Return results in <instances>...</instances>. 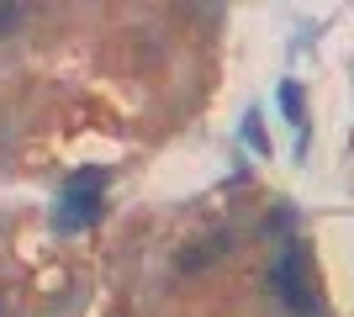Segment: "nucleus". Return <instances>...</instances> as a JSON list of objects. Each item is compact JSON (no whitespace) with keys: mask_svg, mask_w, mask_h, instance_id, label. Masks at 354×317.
<instances>
[{"mask_svg":"<svg viewBox=\"0 0 354 317\" xmlns=\"http://www.w3.org/2000/svg\"><path fill=\"white\" fill-rule=\"evenodd\" d=\"M101 191H106V169H80V175L69 180V191H64L59 211H53V227H59V233L90 227L95 217H101Z\"/></svg>","mask_w":354,"mask_h":317,"instance_id":"1","label":"nucleus"},{"mask_svg":"<svg viewBox=\"0 0 354 317\" xmlns=\"http://www.w3.org/2000/svg\"><path fill=\"white\" fill-rule=\"evenodd\" d=\"M270 286L281 291V302L291 307V312H312V291H307V249L301 243H286L281 254H275V265H270Z\"/></svg>","mask_w":354,"mask_h":317,"instance_id":"2","label":"nucleus"},{"mask_svg":"<svg viewBox=\"0 0 354 317\" xmlns=\"http://www.w3.org/2000/svg\"><path fill=\"white\" fill-rule=\"evenodd\" d=\"M222 254H233V233H212V238H201V249H185V254H180V270L196 275V270H207V265H217Z\"/></svg>","mask_w":354,"mask_h":317,"instance_id":"3","label":"nucleus"},{"mask_svg":"<svg viewBox=\"0 0 354 317\" xmlns=\"http://www.w3.org/2000/svg\"><path fill=\"white\" fill-rule=\"evenodd\" d=\"M281 106H286V117L301 127V90H296V85H281Z\"/></svg>","mask_w":354,"mask_h":317,"instance_id":"4","label":"nucleus"}]
</instances>
